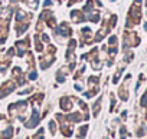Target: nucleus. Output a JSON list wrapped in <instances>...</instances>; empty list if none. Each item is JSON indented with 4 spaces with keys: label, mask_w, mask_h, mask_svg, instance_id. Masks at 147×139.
<instances>
[]
</instances>
